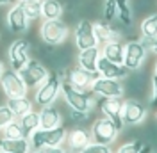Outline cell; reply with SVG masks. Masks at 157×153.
Here are the masks:
<instances>
[{"label":"cell","mask_w":157,"mask_h":153,"mask_svg":"<svg viewBox=\"0 0 157 153\" xmlns=\"http://www.w3.org/2000/svg\"><path fill=\"white\" fill-rule=\"evenodd\" d=\"M61 93L64 96V102L71 110L78 112H89L93 109V93L91 91H80L68 84L66 80H63L61 84Z\"/></svg>","instance_id":"obj_1"},{"label":"cell","mask_w":157,"mask_h":153,"mask_svg":"<svg viewBox=\"0 0 157 153\" xmlns=\"http://www.w3.org/2000/svg\"><path fill=\"white\" fill-rule=\"evenodd\" d=\"M66 128L61 125L54 130H43V128H38L34 134L29 137L30 141V148L32 150H47V148H56V146H61V144L66 141Z\"/></svg>","instance_id":"obj_2"},{"label":"cell","mask_w":157,"mask_h":153,"mask_svg":"<svg viewBox=\"0 0 157 153\" xmlns=\"http://www.w3.org/2000/svg\"><path fill=\"white\" fill-rule=\"evenodd\" d=\"M39 38L48 47H59L68 38V25L63 20H43L39 27Z\"/></svg>","instance_id":"obj_3"},{"label":"cell","mask_w":157,"mask_h":153,"mask_svg":"<svg viewBox=\"0 0 157 153\" xmlns=\"http://www.w3.org/2000/svg\"><path fill=\"white\" fill-rule=\"evenodd\" d=\"M61 84H63V78L59 76V73H50L47 76V80L36 89L34 103L39 107L54 105V102L57 100L59 93H61Z\"/></svg>","instance_id":"obj_4"},{"label":"cell","mask_w":157,"mask_h":153,"mask_svg":"<svg viewBox=\"0 0 157 153\" xmlns=\"http://www.w3.org/2000/svg\"><path fill=\"white\" fill-rule=\"evenodd\" d=\"M91 143L95 144H105L109 146L111 143H114L116 141L118 134H120V130H118V126L109 118H98L97 121L93 123L91 126Z\"/></svg>","instance_id":"obj_5"},{"label":"cell","mask_w":157,"mask_h":153,"mask_svg":"<svg viewBox=\"0 0 157 153\" xmlns=\"http://www.w3.org/2000/svg\"><path fill=\"white\" fill-rule=\"evenodd\" d=\"M18 73H20V76H21V80H23V84L27 86V89H32V87L38 89V87L47 80V76L50 75V71L47 69V66L41 64L36 59H30Z\"/></svg>","instance_id":"obj_6"},{"label":"cell","mask_w":157,"mask_h":153,"mask_svg":"<svg viewBox=\"0 0 157 153\" xmlns=\"http://www.w3.org/2000/svg\"><path fill=\"white\" fill-rule=\"evenodd\" d=\"M0 87L2 93L7 98H20V96H27V86L23 84L21 76L18 71H14L13 68H6L4 73L0 75Z\"/></svg>","instance_id":"obj_7"},{"label":"cell","mask_w":157,"mask_h":153,"mask_svg":"<svg viewBox=\"0 0 157 153\" xmlns=\"http://www.w3.org/2000/svg\"><path fill=\"white\" fill-rule=\"evenodd\" d=\"M29 48H30V43L27 41V39H23V38L14 39V41L9 45L7 55H9V64H11V68H13L14 71H20V69L30 61Z\"/></svg>","instance_id":"obj_8"},{"label":"cell","mask_w":157,"mask_h":153,"mask_svg":"<svg viewBox=\"0 0 157 153\" xmlns=\"http://www.w3.org/2000/svg\"><path fill=\"white\" fill-rule=\"evenodd\" d=\"M123 98H100L98 100V109L102 110V114L109 118L113 123L118 126V130L123 128V119H121V112H123Z\"/></svg>","instance_id":"obj_9"},{"label":"cell","mask_w":157,"mask_h":153,"mask_svg":"<svg viewBox=\"0 0 157 153\" xmlns=\"http://www.w3.org/2000/svg\"><path fill=\"white\" fill-rule=\"evenodd\" d=\"M91 93L100 98H123V86L120 80L98 76L91 86Z\"/></svg>","instance_id":"obj_10"},{"label":"cell","mask_w":157,"mask_h":153,"mask_svg":"<svg viewBox=\"0 0 157 153\" xmlns=\"http://www.w3.org/2000/svg\"><path fill=\"white\" fill-rule=\"evenodd\" d=\"M64 75H66V78H64V80H66L68 84H71L75 89H80V91H91L93 82H95L98 76H100L98 73L86 71V69H82L80 66L70 68Z\"/></svg>","instance_id":"obj_11"},{"label":"cell","mask_w":157,"mask_h":153,"mask_svg":"<svg viewBox=\"0 0 157 153\" xmlns=\"http://www.w3.org/2000/svg\"><path fill=\"white\" fill-rule=\"evenodd\" d=\"M148 109L143 102L139 100H125L123 103V112H121V119L123 125H139L147 119Z\"/></svg>","instance_id":"obj_12"},{"label":"cell","mask_w":157,"mask_h":153,"mask_svg":"<svg viewBox=\"0 0 157 153\" xmlns=\"http://www.w3.org/2000/svg\"><path fill=\"white\" fill-rule=\"evenodd\" d=\"M75 45H77L78 52L98 47L95 29H93V23L89 20H80L77 23V27H75Z\"/></svg>","instance_id":"obj_13"},{"label":"cell","mask_w":157,"mask_h":153,"mask_svg":"<svg viewBox=\"0 0 157 153\" xmlns=\"http://www.w3.org/2000/svg\"><path fill=\"white\" fill-rule=\"evenodd\" d=\"M147 57V48L141 45V41H128L125 43V57H123V66L128 71H136L141 68L143 61Z\"/></svg>","instance_id":"obj_14"},{"label":"cell","mask_w":157,"mask_h":153,"mask_svg":"<svg viewBox=\"0 0 157 153\" xmlns=\"http://www.w3.org/2000/svg\"><path fill=\"white\" fill-rule=\"evenodd\" d=\"M97 73L104 78H113V80H121L130 73L127 68L123 64H114L107 61L105 57H100L98 59V64H97Z\"/></svg>","instance_id":"obj_15"},{"label":"cell","mask_w":157,"mask_h":153,"mask_svg":"<svg viewBox=\"0 0 157 153\" xmlns=\"http://www.w3.org/2000/svg\"><path fill=\"white\" fill-rule=\"evenodd\" d=\"M66 143H68L70 151L80 153L88 144H91V134H89L86 128L77 126V128H73V130L68 132V135H66Z\"/></svg>","instance_id":"obj_16"},{"label":"cell","mask_w":157,"mask_h":153,"mask_svg":"<svg viewBox=\"0 0 157 153\" xmlns=\"http://www.w3.org/2000/svg\"><path fill=\"white\" fill-rule=\"evenodd\" d=\"M61 121H63V116H61V110L57 107L54 105L41 107V110H39V128L54 130V128L61 126Z\"/></svg>","instance_id":"obj_17"},{"label":"cell","mask_w":157,"mask_h":153,"mask_svg":"<svg viewBox=\"0 0 157 153\" xmlns=\"http://www.w3.org/2000/svg\"><path fill=\"white\" fill-rule=\"evenodd\" d=\"M7 27L11 32H23L29 27V20L25 16L23 9L20 7V4H14L7 13Z\"/></svg>","instance_id":"obj_18"},{"label":"cell","mask_w":157,"mask_h":153,"mask_svg":"<svg viewBox=\"0 0 157 153\" xmlns=\"http://www.w3.org/2000/svg\"><path fill=\"white\" fill-rule=\"evenodd\" d=\"M102 57V52L100 48H88V50H80L77 55V62L78 66L86 71H91V73H97V64H98V59Z\"/></svg>","instance_id":"obj_19"},{"label":"cell","mask_w":157,"mask_h":153,"mask_svg":"<svg viewBox=\"0 0 157 153\" xmlns=\"http://www.w3.org/2000/svg\"><path fill=\"white\" fill-rule=\"evenodd\" d=\"M102 57L107 61L114 62V64H123V57H125V45L120 43L118 39L109 41L105 45H102Z\"/></svg>","instance_id":"obj_20"},{"label":"cell","mask_w":157,"mask_h":153,"mask_svg":"<svg viewBox=\"0 0 157 153\" xmlns=\"http://www.w3.org/2000/svg\"><path fill=\"white\" fill-rule=\"evenodd\" d=\"M0 150L7 153H30V141L21 139H0Z\"/></svg>","instance_id":"obj_21"},{"label":"cell","mask_w":157,"mask_h":153,"mask_svg":"<svg viewBox=\"0 0 157 153\" xmlns=\"http://www.w3.org/2000/svg\"><path fill=\"white\" fill-rule=\"evenodd\" d=\"M6 105L9 107V110L13 112L14 118H21V116H25L27 112L32 110V102H30L27 96H20V98H7V102H6Z\"/></svg>","instance_id":"obj_22"},{"label":"cell","mask_w":157,"mask_h":153,"mask_svg":"<svg viewBox=\"0 0 157 153\" xmlns=\"http://www.w3.org/2000/svg\"><path fill=\"white\" fill-rule=\"evenodd\" d=\"M18 121H20L21 130H23V137L29 139L30 135L39 128V112H36V110L32 109L30 112H27L25 116H21Z\"/></svg>","instance_id":"obj_23"},{"label":"cell","mask_w":157,"mask_h":153,"mask_svg":"<svg viewBox=\"0 0 157 153\" xmlns=\"http://www.w3.org/2000/svg\"><path fill=\"white\" fill-rule=\"evenodd\" d=\"M63 11H64V7L59 0H41V16H43V20H61Z\"/></svg>","instance_id":"obj_24"},{"label":"cell","mask_w":157,"mask_h":153,"mask_svg":"<svg viewBox=\"0 0 157 153\" xmlns=\"http://www.w3.org/2000/svg\"><path fill=\"white\" fill-rule=\"evenodd\" d=\"M93 29H95V36H97L98 45H105L109 41L116 39V32H114V29L109 25L107 21H97V23H93Z\"/></svg>","instance_id":"obj_25"},{"label":"cell","mask_w":157,"mask_h":153,"mask_svg":"<svg viewBox=\"0 0 157 153\" xmlns=\"http://www.w3.org/2000/svg\"><path fill=\"white\" fill-rule=\"evenodd\" d=\"M18 4H20V7L23 9V13H25V16H27L29 21L43 18L41 16V0H25V2H18Z\"/></svg>","instance_id":"obj_26"},{"label":"cell","mask_w":157,"mask_h":153,"mask_svg":"<svg viewBox=\"0 0 157 153\" xmlns=\"http://www.w3.org/2000/svg\"><path fill=\"white\" fill-rule=\"evenodd\" d=\"M116 18L123 25L132 23V9H130L128 0H116Z\"/></svg>","instance_id":"obj_27"},{"label":"cell","mask_w":157,"mask_h":153,"mask_svg":"<svg viewBox=\"0 0 157 153\" xmlns=\"http://www.w3.org/2000/svg\"><path fill=\"white\" fill-rule=\"evenodd\" d=\"M141 36L143 38H157V13L150 14L141 21Z\"/></svg>","instance_id":"obj_28"},{"label":"cell","mask_w":157,"mask_h":153,"mask_svg":"<svg viewBox=\"0 0 157 153\" xmlns=\"http://www.w3.org/2000/svg\"><path fill=\"white\" fill-rule=\"evenodd\" d=\"M21 137H23V130L18 119H13L9 125L2 128V139H21Z\"/></svg>","instance_id":"obj_29"},{"label":"cell","mask_w":157,"mask_h":153,"mask_svg":"<svg viewBox=\"0 0 157 153\" xmlns=\"http://www.w3.org/2000/svg\"><path fill=\"white\" fill-rule=\"evenodd\" d=\"M143 146H145V143L143 141H128V143L121 144L120 148H118L116 153H139L141 150H143Z\"/></svg>","instance_id":"obj_30"},{"label":"cell","mask_w":157,"mask_h":153,"mask_svg":"<svg viewBox=\"0 0 157 153\" xmlns=\"http://www.w3.org/2000/svg\"><path fill=\"white\" fill-rule=\"evenodd\" d=\"M104 18H105L107 23L116 18V0H105V6H104Z\"/></svg>","instance_id":"obj_31"},{"label":"cell","mask_w":157,"mask_h":153,"mask_svg":"<svg viewBox=\"0 0 157 153\" xmlns=\"http://www.w3.org/2000/svg\"><path fill=\"white\" fill-rule=\"evenodd\" d=\"M13 119H16V118L13 116V112L9 110V107L7 105H0V130H2L6 125H9Z\"/></svg>","instance_id":"obj_32"},{"label":"cell","mask_w":157,"mask_h":153,"mask_svg":"<svg viewBox=\"0 0 157 153\" xmlns=\"http://www.w3.org/2000/svg\"><path fill=\"white\" fill-rule=\"evenodd\" d=\"M88 118H89V112H78V110H71L70 109V121L73 125H84L86 121H88Z\"/></svg>","instance_id":"obj_33"},{"label":"cell","mask_w":157,"mask_h":153,"mask_svg":"<svg viewBox=\"0 0 157 153\" xmlns=\"http://www.w3.org/2000/svg\"><path fill=\"white\" fill-rule=\"evenodd\" d=\"M80 153H113L111 151V148L109 146H105V144H95V143H91L88 144L84 150Z\"/></svg>","instance_id":"obj_34"},{"label":"cell","mask_w":157,"mask_h":153,"mask_svg":"<svg viewBox=\"0 0 157 153\" xmlns=\"http://www.w3.org/2000/svg\"><path fill=\"white\" fill-rule=\"evenodd\" d=\"M141 45L147 50H152L154 54H157V38H141Z\"/></svg>","instance_id":"obj_35"},{"label":"cell","mask_w":157,"mask_h":153,"mask_svg":"<svg viewBox=\"0 0 157 153\" xmlns=\"http://www.w3.org/2000/svg\"><path fill=\"white\" fill-rule=\"evenodd\" d=\"M152 107L157 110V76L152 75Z\"/></svg>","instance_id":"obj_36"},{"label":"cell","mask_w":157,"mask_h":153,"mask_svg":"<svg viewBox=\"0 0 157 153\" xmlns=\"http://www.w3.org/2000/svg\"><path fill=\"white\" fill-rule=\"evenodd\" d=\"M45 153H64V150H63L61 146H56V148H47Z\"/></svg>","instance_id":"obj_37"},{"label":"cell","mask_w":157,"mask_h":153,"mask_svg":"<svg viewBox=\"0 0 157 153\" xmlns=\"http://www.w3.org/2000/svg\"><path fill=\"white\" fill-rule=\"evenodd\" d=\"M139 153H152V148H150V146H143V150Z\"/></svg>","instance_id":"obj_38"},{"label":"cell","mask_w":157,"mask_h":153,"mask_svg":"<svg viewBox=\"0 0 157 153\" xmlns=\"http://www.w3.org/2000/svg\"><path fill=\"white\" fill-rule=\"evenodd\" d=\"M0 4H18V0H0Z\"/></svg>","instance_id":"obj_39"},{"label":"cell","mask_w":157,"mask_h":153,"mask_svg":"<svg viewBox=\"0 0 157 153\" xmlns=\"http://www.w3.org/2000/svg\"><path fill=\"white\" fill-rule=\"evenodd\" d=\"M4 69H6V66H4V61H2V59H0V75H2V73H4Z\"/></svg>","instance_id":"obj_40"},{"label":"cell","mask_w":157,"mask_h":153,"mask_svg":"<svg viewBox=\"0 0 157 153\" xmlns=\"http://www.w3.org/2000/svg\"><path fill=\"white\" fill-rule=\"evenodd\" d=\"M30 153H45V150H32Z\"/></svg>","instance_id":"obj_41"},{"label":"cell","mask_w":157,"mask_h":153,"mask_svg":"<svg viewBox=\"0 0 157 153\" xmlns=\"http://www.w3.org/2000/svg\"><path fill=\"white\" fill-rule=\"evenodd\" d=\"M154 75H155V76H157V64H155V71H154Z\"/></svg>","instance_id":"obj_42"},{"label":"cell","mask_w":157,"mask_h":153,"mask_svg":"<svg viewBox=\"0 0 157 153\" xmlns=\"http://www.w3.org/2000/svg\"><path fill=\"white\" fill-rule=\"evenodd\" d=\"M64 153H73V151H70V150H64Z\"/></svg>","instance_id":"obj_43"},{"label":"cell","mask_w":157,"mask_h":153,"mask_svg":"<svg viewBox=\"0 0 157 153\" xmlns=\"http://www.w3.org/2000/svg\"><path fill=\"white\" fill-rule=\"evenodd\" d=\"M0 153H7V151H4V150H0Z\"/></svg>","instance_id":"obj_44"},{"label":"cell","mask_w":157,"mask_h":153,"mask_svg":"<svg viewBox=\"0 0 157 153\" xmlns=\"http://www.w3.org/2000/svg\"><path fill=\"white\" fill-rule=\"evenodd\" d=\"M18 2H25V0H18Z\"/></svg>","instance_id":"obj_45"},{"label":"cell","mask_w":157,"mask_h":153,"mask_svg":"<svg viewBox=\"0 0 157 153\" xmlns=\"http://www.w3.org/2000/svg\"><path fill=\"white\" fill-rule=\"evenodd\" d=\"M155 118H157V110H155Z\"/></svg>","instance_id":"obj_46"}]
</instances>
